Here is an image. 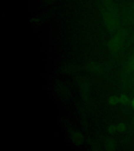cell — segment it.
<instances>
[{
	"mask_svg": "<svg viewBox=\"0 0 134 151\" xmlns=\"http://www.w3.org/2000/svg\"><path fill=\"white\" fill-rule=\"evenodd\" d=\"M126 31L121 29L111 38L108 42V47L112 52H116L120 50L125 40Z\"/></svg>",
	"mask_w": 134,
	"mask_h": 151,
	"instance_id": "1",
	"label": "cell"
},
{
	"mask_svg": "<svg viewBox=\"0 0 134 151\" xmlns=\"http://www.w3.org/2000/svg\"><path fill=\"white\" fill-rule=\"evenodd\" d=\"M104 19L106 27L109 31L114 32L117 31L120 27V23L118 16L112 12L108 10L104 12Z\"/></svg>",
	"mask_w": 134,
	"mask_h": 151,
	"instance_id": "2",
	"label": "cell"
},
{
	"mask_svg": "<svg viewBox=\"0 0 134 151\" xmlns=\"http://www.w3.org/2000/svg\"><path fill=\"white\" fill-rule=\"evenodd\" d=\"M72 139L73 143L76 145H80L83 142V137L79 132H75L72 135Z\"/></svg>",
	"mask_w": 134,
	"mask_h": 151,
	"instance_id": "3",
	"label": "cell"
},
{
	"mask_svg": "<svg viewBox=\"0 0 134 151\" xmlns=\"http://www.w3.org/2000/svg\"><path fill=\"white\" fill-rule=\"evenodd\" d=\"M126 68V70L128 71H133L134 70V55L127 61Z\"/></svg>",
	"mask_w": 134,
	"mask_h": 151,
	"instance_id": "4",
	"label": "cell"
},
{
	"mask_svg": "<svg viewBox=\"0 0 134 151\" xmlns=\"http://www.w3.org/2000/svg\"><path fill=\"white\" fill-rule=\"evenodd\" d=\"M105 146L106 148L108 151L114 150L115 148V143L113 142V140L111 139H107L105 142Z\"/></svg>",
	"mask_w": 134,
	"mask_h": 151,
	"instance_id": "5",
	"label": "cell"
},
{
	"mask_svg": "<svg viewBox=\"0 0 134 151\" xmlns=\"http://www.w3.org/2000/svg\"><path fill=\"white\" fill-rule=\"evenodd\" d=\"M120 102V98L117 96H112L108 99V103L111 105H115Z\"/></svg>",
	"mask_w": 134,
	"mask_h": 151,
	"instance_id": "6",
	"label": "cell"
},
{
	"mask_svg": "<svg viewBox=\"0 0 134 151\" xmlns=\"http://www.w3.org/2000/svg\"><path fill=\"white\" fill-rule=\"evenodd\" d=\"M120 102L123 104H129L130 100L126 96L122 95L120 97Z\"/></svg>",
	"mask_w": 134,
	"mask_h": 151,
	"instance_id": "7",
	"label": "cell"
},
{
	"mask_svg": "<svg viewBox=\"0 0 134 151\" xmlns=\"http://www.w3.org/2000/svg\"><path fill=\"white\" fill-rule=\"evenodd\" d=\"M117 127V130L120 132H124L126 130V126L124 123H120Z\"/></svg>",
	"mask_w": 134,
	"mask_h": 151,
	"instance_id": "8",
	"label": "cell"
},
{
	"mask_svg": "<svg viewBox=\"0 0 134 151\" xmlns=\"http://www.w3.org/2000/svg\"><path fill=\"white\" fill-rule=\"evenodd\" d=\"M117 130V127H116L115 125H111L110 127H108V131L110 133H113L114 132H115Z\"/></svg>",
	"mask_w": 134,
	"mask_h": 151,
	"instance_id": "9",
	"label": "cell"
},
{
	"mask_svg": "<svg viewBox=\"0 0 134 151\" xmlns=\"http://www.w3.org/2000/svg\"><path fill=\"white\" fill-rule=\"evenodd\" d=\"M126 18H127V20L128 21H134V17L131 14H130L129 15H127Z\"/></svg>",
	"mask_w": 134,
	"mask_h": 151,
	"instance_id": "10",
	"label": "cell"
},
{
	"mask_svg": "<svg viewBox=\"0 0 134 151\" xmlns=\"http://www.w3.org/2000/svg\"><path fill=\"white\" fill-rule=\"evenodd\" d=\"M132 106H133V108H134V98L133 99V100H132Z\"/></svg>",
	"mask_w": 134,
	"mask_h": 151,
	"instance_id": "11",
	"label": "cell"
},
{
	"mask_svg": "<svg viewBox=\"0 0 134 151\" xmlns=\"http://www.w3.org/2000/svg\"><path fill=\"white\" fill-rule=\"evenodd\" d=\"M131 9H132L133 11H134V4H133L132 5V6H131Z\"/></svg>",
	"mask_w": 134,
	"mask_h": 151,
	"instance_id": "12",
	"label": "cell"
}]
</instances>
